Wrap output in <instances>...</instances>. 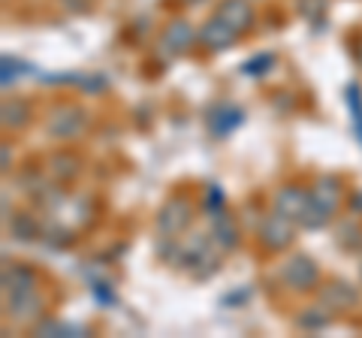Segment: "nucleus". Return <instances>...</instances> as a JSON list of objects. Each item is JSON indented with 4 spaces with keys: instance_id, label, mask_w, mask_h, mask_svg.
<instances>
[{
    "instance_id": "obj_1",
    "label": "nucleus",
    "mask_w": 362,
    "mask_h": 338,
    "mask_svg": "<svg viewBox=\"0 0 362 338\" xmlns=\"http://www.w3.org/2000/svg\"><path fill=\"white\" fill-rule=\"evenodd\" d=\"M296 227H299V223L293 218H287V215H281V211H272V215H266L263 223H259V230H257L259 251L269 254V257L287 251V247L293 245V239H296Z\"/></svg>"
},
{
    "instance_id": "obj_2",
    "label": "nucleus",
    "mask_w": 362,
    "mask_h": 338,
    "mask_svg": "<svg viewBox=\"0 0 362 338\" xmlns=\"http://www.w3.org/2000/svg\"><path fill=\"white\" fill-rule=\"evenodd\" d=\"M281 284L293 293H314L323 284L320 281V266H317L308 254H293L290 260L281 266Z\"/></svg>"
},
{
    "instance_id": "obj_3",
    "label": "nucleus",
    "mask_w": 362,
    "mask_h": 338,
    "mask_svg": "<svg viewBox=\"0 0 362 338\" xmlns=\"http://www.w3.org/2000/svg\"><path fill=\"white\" fill-rule=\"evenodd\" d=\"M160 54L163 58H178V54H187L194 46H199V28H194L185 16H175L173 21H166L160 30Z\"/></svg>"
},
{
    "instance_id": "obj_4",
    "label": "nucleus",
    "mask_w": 362,
    "mask_h": 338,
    "mask_svg": "<svg viewBox=\"0 0 362 338\" xmlns=\"http://www.w3.org/2000/svg\"><path fill=\"white\" fill-rule=\"evenodd\" d=\"M85 124H88V112H85L82 106H76V103H61V106L52 109L49 118H45V133H49L52 139L66 142V139L82 136Z\"/></svg>"
},
{
    "instance_id": "obj_5",
    "label": "nucleus",
    "mask_w": 362,
    "mask_h": 338,
    "mask_svg": "<svg viewBox=\"0 0 362 338\" xmlns=\"http://www.w3.org/2000/svg\"><path fill=\"white\" fill-rule=\"evenodd\" d=\"M190 221H194V202L187 197H169L163 202V209L157 211V230L160 235H181L187 233Z\"/></svg>"
},
{
    "instance_id": "obj_6",
    "label": "nucleus",
    "mask_w": 362,
    "mask_h": 338,
    "mask_svg": "<svg viewBox=\"0 0 362 338\" xmlns=\"http://www.w3.org/2000/svg\"><path fill=\"white\" fill-rule=\"evenodd\" d=\"M4 305H6L9 317H13L16 323H21V326L37 323L40 314L45 311V302L40 296V287L18 290V293H4Z\"/></svg>"
},
{
    "instance_id": "obj_7",
    "label": "nucleus",
    "mask_w": 362,
    "mask_h": 338,
    "mask_svg": "<svg viewBox=\"0 0 362 338\" xmlns=\"http://www.w3.org/2000/svg\"><path fill=\"white\" fill-rule=\"evenodd\" d=\"M314 206V197H311V187H302V185H284L278 187L275 194V211L281 215L293 218L302 227V221L308 218V211Z\"/></svg>"
},
{
    "instance_id": "obj_8",
    "label": "nucleus",
    "mask_w": 362,
    "mask_h": 338,
    "mask_svg": "<svg viewBox=\"0 0 362 338\" xmlns=\"http://www.w3.org/2000/svg\"><path fill=\"white\" fill-rule=\"evenodd\" d=\"M239 40H242V33H235V30L226 25L223 18H218V16H211V18H206V21L199 25V46L206 49V52H211V54L230 52Z\"/></svg>"
},
{
    "instance_id": "obj_9",
    "label": "nucleus",
    "mask_w": 362,
    "mask_h": 338,
    "mask_svg": "<svg viewBox=\"0 0 362 338\" xmlns=\"http://www.w3.org/2000/svg\"><path fill=\"white\" fill-rule=\"evenodd\" d=\"M214 16L223 18L235 33H251L257 28V9H254V0H218L214 6Z\"/></svg>"
},
{
    "instance_id": "obj_10",
    "label": "nucleus",
    "mask_w": 362,
    "mask_h": 338,
    "mask_svg": "<svg viewBox=\"0 0 362 338\" xmlns=\"http://www.w3.org/2000/svg\"><path fill=\"white\" fill-rule=\"evenodd\" d=\"M317 299H320V305H326L329 311L341 314V311H350L359 305V290L354 284H347V281H326V284L317 287Z\"/></svg>"
},
{
    "instance_id": "obj_11",
    "label": "nucleus",
    "mask_w": 362,
    "mask_h": 338,
    "mask_svg": "<svg viewBox=\"0 0 362 338\" xmlns=\"http://www.w3.org/2000/svg\"><path fill=\"white\" fill-rule=\"evenodd\" d=\"M344 178L341 175H317L314 178V185H311V197L314 202L320 206L323 211H329V215L335 218V211L341 209V202H344Z\"/></svg>"
},
{
    "instance_id": "obj_12",
    "label": "nucleus",
    "mask_w": 362,
    "mask_h": 338,
    "mask_svg": "<svg viewBox=\"0 0 362 338\" xmlns=\"http://www.w3.org/2000/svg\"><path fill=\"white\" fill-rule=\"evenodd\" d=\"M245 112L233 103H218L206 112V127L214 133V136H226V133H233L235 127L242 124Z\"/></svg>"
},
{
    "instance_id": "obj_13",
    "label": "nucleus",
    "mask_w": 362,
    "mask_h": 338,
    "mask_svg": "<svg viewBox=\"0 0 362 338\" xmlns=\"http://www.w3.org/2000/svg\"><path fill=\"white\" fill-rule=\"evenodd\" d=\"M82 166H85L82 157H78L76 151H70V148H61V151H54L49 157V173H52L54 182H61V185L76 182V178L82 175Z\"/></svg>"
},
{
    "instance_id": "obj_14",
    "label": "nucleus",
    "mask_w": 362,
    "mask_h": 338,
    "mask_svg": "<svg viewBox=\"0 0 362 338\" xmlns=\"http://www.w3.org/2000/svg\"><path fill=\"white\" fill-rule=\"evenodd\" d=\"M211 242L218 251H235L242 242V235H239V223H235L230 215H221V218H214L211 221Z\"/></svg>"
},
{
    "instance_id": "obj_15",
    "label": "nucleus",
    "mask_w": 362,
    "mask_h": 338,
    "mask_svg": "<svg viewBox=\"0 0 362 338\" xmlns=\"http://www.w3.org/2000/svg\"><path fill=\"white\" fill-rule=\"evenodd\" d=\"M37 287V269L25 263H6L4 266V293H18Z\"/></svg>"
},
{
    "instance_id": "obj_16",
    "label": "nucleus",
    "mask_w": 362,
    "mask_h": 338,
    "mask_svg": "<svg viewBox=\"0 0 362 338\" xmlns=\"http://www.w3.org/2000/svg\"><path fill=\"white\" fill-rule=\"evenodd\" d=\"M335 242L347 254L362 251V223H359V218H341L338 221L335 223Z\"/></svg>"
},
{
    "instance_id": "obj_17",
    "label": "nucleus",
    "mask_w": 362,
    "mask_h": 338,
    "mask_svg": "<svg viewBox=\"0 0 362 338\" xmlns=\"http://www.w3.org/2000/svg\"><path fill=\"white\" fill-rule=\"evenodd\" d=\"M30 118H33V106L28 103V100H21V97L4 100V127H6V130H21V127H28Z\"/></svg>"
},
{
    "instance_id": "obj_18",
    "label": "nucleus",
    "mask_w": 362,
    "mask_h": 338,
    "mask_svg": "<svg viewBox=\"0 0 362 338\" xmlns=\"http://www.w3.org/2000/svg\"><path fill=\"white\" fill-rule=\"evenodd\" d=\"M6 227H9V233H13V239H18V242H37V239H42V227L37 223V218L33 215H13V221H6Z\"/></svg>"
},
{
    "instance_id": "obj_19",
    "label": "nucleus",
    "mask_w": 362,
    "mask_h": 338,
    "mask_svg": "<svg viewBox=\"0 0 362 338\" xmlns=\"http://www.w3.org/2000/svg\"><path fill=\"white\" fill-rule=\"evenodd\" d=\"M329 323H332V317H329V308H326V305H311V308H305L296 317V326L302 332H320Z\"/></svg>"
},
{
    "instance_id": "obj_20",
    "label": "nucleus",
    "mask_w": 362,
    "mask_h": 338,
    "mask_svg": "<svg viewBox=\"0 0 362 338\" xmlns=\"http://www.w3.org/2000/svg\"><path fill=\"white\" fill-rule=\"evenodd\" d=\"M344 100H347V109H350V118H354V130L362 142V88L359 82H350L344 88Z\"/></svg>"
},
{
    "instance_id": "obj_21",
    "label": "nucleus",
    "mask_w": 362,
    "mask_h": 338,
    "mask_svg": "<svg viewBox=\"0 0 362 338\" xmlns=\"http://www.w3.org/2000/svg\"><path fill=\"white\" fill-rule=\"evenodd\" d=\"M202 209H206V215L214 221V218H221L226 215V197H223V190L218 185H209L206 190V199H202Z\"/></svg>"
},
{
    "instance_id": "obj_22",
    "label": "nucleus",
    "mask_w": 362,
    "mask_h": 338,
    "mask_svg": "<svg viewBox=\"0 0 362 338\" xmlns=\"http://www.w3.org/2000/svg\"><path fill=\"white\" fill-rule=\"evenodd\" d=\"M269 70H275V54H269V52L254 54L251 61H245V64H242V73H245V76H254V78L266 76Z\"/></svg>"
},
{
    "instance_id": "obj_23",
    "label": "nucleus",
    "mask_w": 362,
    "mask_h": 338,
    "mask_svg": "<svg viewBox=\"0 0 362 338\" xmlns=\"http://www.w3.org/2000/svg\"><path fill=\"white\" fill-rule=\"evenodd\" d=\"M82 330L78 326H70V323H61V320H42V323H33V335H78Z\"/></svg>"
},
{
    "instance_id": "obj_24",
    "label": "nucleus",
    "mask_w": 362,
    "mask_h": 338,
    "mask_svg": "<svg viewBox=\"0 0 362 338\" xmlns=\"http://www.w3.org/2000/svg\"><path fill=\"white\" fill-rule=\"evenodd\" d=\"M299 13L308 21H320L326 13V0H299Z\"/></svg>"
},
{
    "instance_id": "obj_25",
    "label": "nucleus",
    "mask_w": 362,
    "mask_h": 338,
    "mask_svg": "<svg viewBox=\"0 0 362 338\" xmlns=\"http://www.w3.org/2000/svg\"><path fill=\"white\" fill-rule=\"evenodd\" d=\"M347 42H350V54H354V61L362 66V30H356Z\"/></svg>"
},
{
    "instance_id": "obj_26",
    "label": "nucleus",
    "mask_w": 362,
    "mask_h": 338,
    "mask_svg": "<svg viewBox=\"0 0 362 338\" xmlns=\"http://www.w3.org/2000/svg\"><path fill=\"white\" fill-rule=\"evenodd\" d=\"M61 4H64V6H70L73 13H85V9H90L85 0H61Z\"/></svg>"
},
{
    "instance_id": "obj_27",
    "label": "nucleus",
    "mask_w": 362,
    "mask_h": 338,
    "mask_svg": "<svg viewBox=\"0 0 362 338\" xmlns=\"http://www.w3.org/2000/svg\"><path fill=\"white\" fill-rule=\"evenodd\" d=\"M9 157H13V154H9V142H4V166H0L4 173H9V169H13V166H9Z\"/></svg>"
},
{
    "instance_id": "obj_28",
    "label": "nucleus",
    "mask_w": 362,
    "mask_h": 338,
    "mask_svg": "<svg viewBox=\"0 0 362 338\" xmlns=\"http://www.w3.org/2000/svg\"><path fill=\"white\" fill-rule=\"evenodd\" d=\"M185 4H187V6H197V4H202V0H185Z\"/></svg>"
},
{
    "instance_id": "obj_29",
    "label": "nucleus",
    "mask_w": 362,
    "mask_h": 338,
    "mask_svg": "<svg viewBox=\"0 0 362 338\" xmlns=\"http://www.w3.org/2000/svg\"><path fill=\"white\" fill-rule=\"evenodd\" d=\"M359 281H362V269H359Z\"/></svg>"
}]
</instances>
